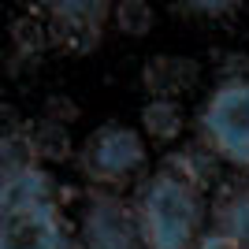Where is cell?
<instances>
[{
  "mask_svg": "<svg viewBox=\"0 0 249 249\" xmlns=\"http://www.w3.org/2000/svg\"><path fill=\"white\" fill-rule=\"evenodd\" d=\"M82 242L86 249H138V216L126 212V205H119L115 197H93L86 205Z\"/></svg>",
  "mask_w": 249,
  "mask_h": 249,
  "instance_id": "6",
  "label": "cell"
},
{
  "mask_svg": "<svg viewBox=\"0 0 249 249\" xmlns=\"http://www.w3.org/2000/svg\"><path fill=\"white\" fill-rule=\"evenodd\" d=\"M190 78H194V67L186 60H171V56H156L145 67V82L156 97H167L175 89H182V82H190Z\"/></svg>",
  "mask_w": 249,
  "mask_h": 249,
  "instance_id": "8",
  "label": "cell"
},
{
  "mask_svg": "<svg viewBox=\"0 0 249 249\" xmlns=\"http://www.w3.org/2000/svg\"><path fill=\"white\" fill-rule=\"evenodd\" d=\"M194 11H201V15H227L238 0H186Z\"/></svg>",
  "mask_w": 249,
  "mask_h": 249,
  "instance_id": "12",
  "label": "cell"
},
{
  "mask_svg": "<svg viewBox=\"0 0 249 249\" xmlns=\"http://www.w3.org/2000/svg\"><path fill=\"white\" fill-rule=\"evenodd\" d=\"M0 249H67L49 171L8 160L0 182Z\"/></svg>",
  "mask_w": 249,
  "mask_h": 249,
  "instance_id": "1",
  "label": "cell"
},
{
  "mask_svg": "<svg viewBox=\"0 0 249 249\" xmlns=\"http://www.w3.org/2000/svg\"><path fill=\"white\" fill-rule=\"evenodd\" d=\"M134 216L145 249H194L201 238L197 190L171 171H160L142 186Z\"/></svg>",
  "mask_w": 249,
  "mask_h": 249,
  "instance_id": "2",
  "label": "cell"
},
{
  "mask_svg": "<svg viewBox=\"0 0 249 249\" xmlns=\"http://www.w3.org/2000/svg\"><path fill=\"white\" fill-rule=\"evenodd\" d=\"M145 138L138 134L134 126L123 123H104L93 134L86 138L82 145V167L93 182H115V178L134 175L138 167L145 164Z\"/></svg>",
  "mask_w": 249,
  "mask_h": 249,
  "instance_id": "4",
  "label": "cell"
},
{
  "mask_svg": "<svg viewBox=\"0 0 249 249\" xmlns=\"http://www.w3.org/2000/svg\"><path fill=\"white\" fill-rule=\"evenodd\" d=\"M37 8L71 49H93L112 15V0H37Z\"/></svg>",
  "mask_w": 249,
  "mask_h": 249,
  "instance_id": "5",
  "label": "cell"
},
{
  "mask_svg": "<svg viewBox=\"0 0 249 249\" xmlns=\"http://www.w3.org/2000/svg\"><path fill=\"white\" fill-rule=\"evenodd\" d=\"M208 149L234 167H249V78L219 82L197 112Z\"/></svg>",
  "mask_w": 249,
  "mask_h": 249,
  "instance_id": "3",
  "label": "cell"
},
{
  "mask_svg": "<svg viewBox=\"0 0 249 249\" xmlns=\"http://www.w3.org/2000/svg\"><path fill=\"white\" fill-rule=\"evenodd\" d=\"M142 123H145V134L153 142H171L182 130V112H178V104L171 97H153L142 108Z\"/></svg>",
  "mask_w": 249,
  "mask_h": 249,
  "instance_id": "7",
  "label": "cell"
},
{
  "mask_svg": "<svg viewBox=\"0 0 249 249\" xmlns=\"http://www.w3.org/2000/svg\"><path fill=\"white\" fill-rule=\"evenodd\" d=\"M115 22H119V30L138 37V34H145L153 26V4L149 0H119L115 4Z\"/></svg>",
  "mask_w": 249,
  "mask_h": 249,
  "instance_id": "9",
  "label": "cell"
},
{
  "mask_svg": "<svg viewBox=\"0 0 249 249\" xmlns=\"http://www.w3.org/2000/svg\"><path fill=\"white\" fill-rule=\"evenodd\" d=\"M194 249H249V238H242V234H231V231H208V234H201L197 246Z\"/></svg>",
  "mask_w": 249,
  "mask_h": 249,
  "instance_id": "10",
  "label": "cell"
},
{
  "mask_svg": "<svg viewBox=\"0 0 249 249\" xmlns=\"http://www.w3.org/2000/svg\"><path fill=\"white\" fill-rule=\"evenodd\" d=\"M223 231L249 238V197H238L234 205L227 208V216H223Z\"/></svg>",
  "mask_w": 249,
  "mask_h": 249,
  "instance_id": "11",
  "label": "cell"
}]
</instances>
